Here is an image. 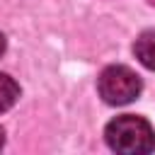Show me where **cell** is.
I'll use <instances>...</instances> for the list:
<instances>
[{
    "label": "cell",
    "instance_id": "8992f818",
    "mask_svg": "<svg viewBox=\"0 0 155 155\" xmlns=\"http://www.w3.org/2000/svg\"><path fill=\"white\" fill-rule=\"evenodd\" d=\"M2 143H5V131L0 128V148H2Z\"/></svg>",
    "mask_w": 155,
    "mask_h": 155
},
{
    "label": "cell",
    "instance_id": "277c9868",
    "mask_svg": "<svg viewBox=\"0 0 155 155\" xmlns=\"http://www.w3.org/2000/svg\"><path fill=\"white\" fill-rule=\"evenodd\" d=\"M17 99H19V85L10 75L0 73V111H7Z\"/></svg>",
    "mask_w": 155,
    "mask_h": 155
},
{
    "label": "cell",
    "instance_id": "7a4b0ae2",
    "mask_svg": "<svg viewBox=\"0 0 155 155\" xmlns=\"http://www.w3.org/2000/svg\"><path fill=\"white\" fill-rule=\"evenodd\" d=\"M140 87H143L140 85V78L131 68H126V65H109L97 78L99 97L107 104H114V107H121V104L133 102L140 94Z\"/></svg>",
    "mask_w": 155,
    "mask_h": 155
},
{
    "label": "cell",
    "instance_id": "3957f363",
    "mask_svg": "<svg viewBox=\"0 0 155 155\" xmlns=\"http://www.w3.org/2000/svg\"><path fill=\"white\" fill-rule=\"evenodd\" d=\"M133 53H136V58H138L148 70H155V29L143 31V34L136 39Z\"/></svg>",
    "mask_w": 155,
    "mask_h": 155
},
{
    "label": "cell",
    "instance_id": "5b68a950",
    "mask_svg": "<svg viewBox=\"0 0 155 155\" xmlns=\"http://www.w3.org/2000/svg\"><path fill=\"white\" fill-rule=\"evenodd\" d=\"M2 51H5V36H2V31H0V56H2Z\"/></svg>",
    "mask_w": 155,
    "mask_h": 155
},
{
    "label": "cell",
    "instance_id": "52a82bcc",
    "mask_svg": "<svg viewBox=\"0 0 155 155\" xmlns=\"http://www.w3.org/2000/svg\"><path fill=\"white\" fill-rule=\"evenodd\" d=\"M148 2H150V5H155V0H148Z\"/></svg>",
    "mask_w": 155,
    "mask_h": 155
},
{
    "label": "cell",
    "instance_id": "6da1fadb",
    "mask_svg": "<svg viewBox=\"0 0 155 155\" xmlns=\"http://www.w3.org/2000/svg\"><path fill=\"white\" fill-rule=\"evenodd\" d=\"M104 138L111 150L124 155H145L155 150V131L143 116L124 114L107 124Z\"/></svg>",
    "mask_w": 155,
    "mask_h": 155
}]
</instances>
